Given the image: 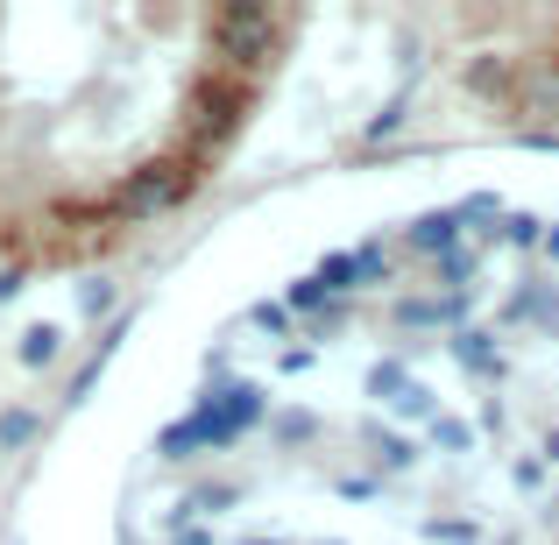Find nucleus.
I'll return each instance as SVG.
<instances>
[{"mask_svg": "<svg viewBox=\"0 0 559 545\" xmlns=\"http://www.w3.org/2000/svg\"><path fill=\"white\" fill-rule=\"evenodd\" d=\"M213 50L234 71H262L276 50V14L270 8H219L213 14Z\"/></svg>", "mask_w": 559, "mask_h": 545, "instance_id": "obj_1", "label": "nucleus"}, {"mask_svg": "<svg viewBox=\"0 0 559 545\" xmlns=\"http://www.w3.org/2000/svg\"><path fill=\"white\" fill-rule=\"evenodd\" d=\"M185 185H191V170H185V164H142L135 178H128V191H121V213H128V220L170 213V205L185 199Z\"/></svg>", "mask_w": 559, "mask_h": 545, "instance_id": "obj_2", "label": "nucleus"}, {"mask_svg": "<svg viewBox=\"0 0 559 545\" xmlns=\"http://www.w3.org/2000/svg\"><path fill=\"white\" fill-rule=\"evenodd\" d=\"M28 439H36V418H28V411H8V418H0V447H28Z\"/></svg>", "mask_w": 559, "mask_h": 545, "instance_id": "obj_3", "label": "nucleus"}, {"mask_svg": "<svg viewBox=\"0 0 559 545\" xmlns=\"http://www.w3.org/2000/svg\"><path fill=\"white\" fill-rule=\"evenodd\" d=\"M22 355H28V362H50V355H57V333H50V327H36V333L22 341Z\"/></svg>", "mask_w": 559, "mask_h": 545, "instance_id": "obj_4", "label": "nucleus"}]
</instances>
